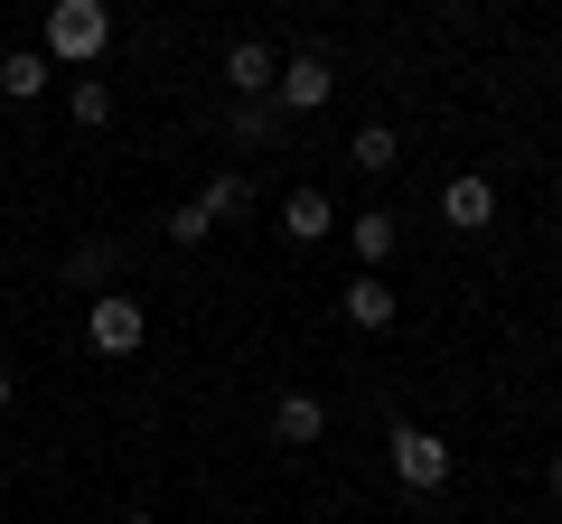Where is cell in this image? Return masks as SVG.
I'll return each instance as SVG.
<instances>
[{
    "mask_svg": "<svg viewBox=\"0 0 562 524\" xmlns=\"http://www.w3.org/2000/svg\"><path fill=\"white\" fill-rule=\"evenodd\" d=\"M103 47H113V10H103V0H57V10H47V66L94 76Z\"/></svg>",
    "mask_w": 562,
    "mask_h": 524,
    "instance_id": "cell-1",
    "label": "cell"
},
{
    "mask_svg": "<svg viewBox=\"0 0 562 524\" xmlns=\"http://www.w3.org/2000/svg\"><path fill=\"white\" fill-rule=\"evenodd\" d=\"M394 487H413V497H431V487H450V441L422 422H394Z\"/></svg>",
    "mask_w": 562,
    "mask_h": 524,
    "instance_id": "cell-2",
    "label": "cell"
},
{
    "mask_svg": "<svg viewBox=\"0 0 562 524\" xmlns=\"http://www.w3.org/2000/svg\"><path fill=\"white\" fill-rule=\"evenodd\" d=\"M140 338H150L140 300H122V291H94V300H85V346H94V356H140Z\"/></svg>",
    "mask_w": 562,
    "mask_h": 524,
    "instance_id": "cell-3",
    "label": "cell"
},
{
    "mask_svg": "<svg viewBox=\"0 0 562 524\" xmlns=\"http://www.w3.org/2000/svg\"><path fill=\"white\" fill-rule=\"evenodd\" d=\"M328 94H338V66H328L319 47H310V57H281V84H272V103H281V122H291V113H319Z\"/></svg>",
    "mask_w": 562,
    "mask_h": 524,
    "instance_id": "cell-4",
    "label": "cell"
},
{
    "mask_svg": "<svg viewBox=\"0 0 562 524\" xmlns=\"http://www.w3.org/2000/svg\"><path fill=\"white\" fill-rule=\"evenodd\" d=\"M225 84H235V103H272L281 57H272L262 38H235V47H225Z\"/></svg>",
    "mask_w": 562,
    "mask_h": 524,
    "instance_id": "cell-5",
    "label": "cell"
},
{
    "mask_svg": "<svg viewBox=\"0 0 562 524\" xmlns=\"http://www.w3.org/2000/svg\"><path fill=\"white\" fill-rule=\"evenodd\" d=\"M441 216L460 225V235H479V225H497V179H487V169H460V179L441 187Z\"/></svg>",
    "mask_w": 562,
    "mask_h": 524,
    "instance_id": "cell-6",
    "label": "cell"
},
{
    "mask_svg": "<svg viewBox=\"0 0 562 524\" xmlns=\"http://www.w3.org/2000/svg\"><path fill=\"white\" fill-rule=\"evenodd\" d=\"M281 235H291V243L338 235V206H328V187H291V197H281Z\"/></svg>",
    "mask_w": 562,
    "mask_h": 524,
    "instance_id": "cell-7",
    "label": "cell"
},
{
    "mask_svg": "<svg viewBox=\"0 0 562 524\" xmlns=\"http://www.w3.org/2000/svg\"><path fill=\"white\" fill-rule=\"evenodd\" d=\"M47 84H57V66H47V47H10V57H0V94H10V103H38Z\"/></svg>",
    "mask_w": 562,
    "mask_h": 524,
    "instance_id": "cell-8",
    "label": "cell"
},
{
    "mask_svg": "<svg viewBox=\"0 0 562 524\" xmlns=\"http://www.w3.org/2000/svg\"><path fill=\"white\" fill-rule=\"evenodd\" d=\"M347 328H394V291H384V272H357V282L338 291Z\"/></svg>",
    "mask_w": 562,
    "mask_h": 524,
    "instance_id": "cell-9",
    "label": "cell"
},
{
    "mask_svg": "<svg viewBox=\"0 0 562 524\" xmlns=\"http://www.w3.org/2000/svg\"><path fill=\"white\" fill-rule=\"evenodd\" d=\"M347 243H357L366 272H384V262H394V206H366V216H347Z\"/></svg>",
    "mask_w": 562,
    "mask_h": 524,
    "instance_id": "cell-10",
    "label": "cell"
},
{
    "mask_svg": "<svg viewBox=\"0 0 562 524\" xmlns=\"http://www.w3.org/2000/svg\"><path fill=\"white\" fill-rule=\"evenodd\" d=\"M272 431H281V441H291V449H310V441H319V431H328V403H319V394H291V403L272 412Z\"/></svg>",
    "mask_w": 562,
    "mask_h": 524,
    "instance_id": "cell-11",
    "label": "cell"
},
{
    "mask_svg": "<svg viewBox=\"0 0 562 524\" xmlns=\"http://www.w3.org/2000/svg\"><path fill=\"white\" fill-rule=\"evenodd\" d=\"M347 160H357V169H366V179H384V169H394V160H403V141H394V132H384V122H366L357 141H347Z\"/></svg>",
    "mask_w": 562,
    "mask_h": 524,
    "instance_id": "cell-12",
    "label": "cell"
},
{
    "mask_svg": "<svg viewBox=\"0 0 562 524\" xmlns=\"http://www.w3.org/2000/svg\"><path fill=\"white\" fill-rule=\"evenodd\" d=\"M66 113H76L85 132H103V122H113V84H103V76H76V84H66Z\"/></svg>",
    "mask_w": 562,
    "mask_h": 524,
    "instance_id": "cell-13",
    "label": "cell"
},
{
    "mask_svg": "<svg viewBox=\"0 0 562 524\" xmlns=\"http://www.w3.org/2000/svg\"><path fill=\"white\" fill-rule=\"evenodd\" d=\"M244 206H254V179H216V187L198 197V216H206V225H225V216H244Z\"/></svg>",
    "mask_w": 562,
    "mask_h": 524,
    "instance_id": "cell-14",
    "label": "cell"
},
{
    "mask_svg": "<svg viewBox=\"0 0 562 524\" xmlns=\"http://www.w3.org/2000/svg\"><path fill=\"white\" fill-rule=\"evenodd\" d=\"M235 141H281V103H235Z\"/></svg>",
    "mask_w": 562,
    "mask_h": 524,
    "instance_id": "cell-15",
    "label": "cell"
},
{
    "mask_svg": "<svg viewBox=\"0 0 562 524\" xmlns=\"http://www.w3.org/2000/svg\"><path fill=\"white\" fill-rule=\"evenodd\" d=\"M66 272H76V282H103V272H113V243H85V253L66 262Z\"/></svg>",
    "mask_w": 562,
    "mask_h": 524,
    "instance_id": "cell-16",
    "label": "cell"
},
{
    "mask_svg": "<svg viewBox=\"0 0 562 524\" xmlns=\"http://www.w3.org/2000/svg\"><path fill=\"white\" fill-rule=\"evenodd\" d=\"M206 235H216V225H206L198 206H179V216H169V243H206Z\"/></svg>",
    "mask_w": 562,
    "mask_h": 524,
    "instance_id": "cell-17",
    "label": "cell"
},
{
    "mask_svg": "<svg viewBox=\"0 0 562 524\" xmlns=\"http://www.w3.org/2000/svg\"><path fill=\"white\" fill-rule=\"evenodd\" d=\"M543 487H553V505H562V449H553V468H543Z\"/></svg>",
    "mask_w": 562,
    "mask_h": 524,
    "instance_id": "cell-18",
    "label": "cell"
},
{
    "mask_svg": "<svg viewBox=\"0 0 562 524\" xmlns=\"http://www.w3.org/2000/svg\"><path fill=\"white\" fill-rule=\"evenodd\" d=\"M10 394H20V384H10V365H0V412H10Z\"/></svg>",
    "mask_w": 562,
    "mask_h": 524,
    "instance_id": "cell-19",
    "label": "cell"
},
{
    "mask_svg": "<svg viewBox=\"0 0 562 524\" xmlns=\"http://www.w3.org/2000/svg\"><path fill=\"white\" fill-rule=\"evenodd\" d=\"M122 524H160V515H122Z\"/></svg>",
    "mask_w": 562,
    "mask_h": 524,
    "instance_id": "cell-20",
    "label": "cell"
}]
</instances>
